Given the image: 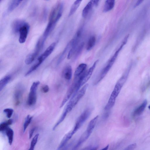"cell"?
<instances>
[{
	"label": "cell",
	"instance_id": "cell-1",
	"mask_svg": "<svg viewBox=\"0 0 150 150\" xmlns=\"http://www.w3.org/2000/svg\"><path fill=\"white\" fill-rule=\"evenodd\" d=\"M129 71V70L126 71L116 83L108 102L104 108V110L110 111L114 105L116 98L127 79Z\"/></svg>",
	"mask_w": 150,
	"mask_h": 150
},
{
	"label": "cell",
	"instance_id": "cell-2",
	"mask_svg": "<svg viewBox=\"0 0 150 150\" xmlns=\"http://www.w3.org/2000/svg\"><path fill=\"white\" fill-rule=\"evenodd\" d=\"M92 109L87 108L85 109L77 119L72 130L74 134L88 118L92 112Z\"/></svg>",
	"mask_w": 150,
	"mask_h": 150
},
{
	"label": "cell",
	"instance_id": "cell-3",
	"mask_svg": "<svg viewBox=\"0 0 150 150\" xmlns=\"http://www.w3.org/2000/svg\"><path fill=\"white\" fill-rule=\"evenodd\" d=\"M40 83L38 81H35L30 87L27 101L28 105L30 106L34 105L36 102L37 91Z\"/></svg>",
	"mask_w": 150,
	"mask_h": 150
},
{
	"label": "cell",
	"instance_id": "cell-4",
	"mask_svg": "<svg viewBox=\"0 0 150 150\" xmlns=\"http://www.w3.org/2000/svg\"><path fill=\"white\" fill-rule=\"evenodd\" d=\"M82 32V28L79 29L76 33L73 39L71 40V47L67 56L68 59H70L74 55L78 46V44L81 37Z\"/></svg>",
	"mask_w": 150,
	"mask_h": 150
},
{
	"label": "cell",
	"instance_id": "cell-5",
	"mask_svg": "<svg viewBox=\"0 0 150 150\" xmlns=\"http://www.w3.org/2000/svg\"><path fill=\"white\" fill-rule=\"evenodd\" d=\"M116 59L117 58L113 56L110 59L106 65L101 71L94 83L95 85L99 83L106 75L115 63Z\"/></svg>",
	"mask_w": 150,
	"mask_h": 150
},
{
	"label": "cell",
	"instance_id": "cell-6",
	"mask_svg": "<svg viewBox=\"0 0 150 150\" xmlns=\"http://www.w3.org/2000/svg\"><path fill=\"white\" fill-rule=\"evenodd\" d=\"M30 28L29 25L26 23L20 29L18 32L19 33L18 41L20 43H23L25 42Z\"/></svg>",
	"mask_w": 150,
	"mask_h": 150
},
{
	"label": "cell",
	"instance_id": "cell-7",
	"mask_svg": "<svg viewBox=\"0 0 150 150\" xmlns=\"http://www.w3.org/2000/svg\"><path fill=\"white\" fill-rule=\"evenodd\" d=\"M56 45L55 42L51 44L38 58L37 61L40 64L43 62L52 53Z\"/></svg>",
	"mask_w": 150,
	"mask_h": 150
},
{
	"label": "cell",
	"instance_id": "cell-8",
	"mask_svg": "<svg viewBox=\"0 0 150 150\" xmlns=\"http://www.w3.org/2000/svg\"><path fill=\"white\" fill-rule=\"evenodd\" d=\"M92 132L86 129L81 136L76 144L73 149V150H76L84 143L88 138Z\"/></svg>",
	"mask_w": 150,
	"mask_h": 150
},
{
	"label": "cell",
	"instance_id": "cell-9",
	"mask_svg": "<svg viewBox=\"0 0 150 150\" xmlns=\"http://www.w3.org/2000/svg\"><path fill=\"white\" fill-rule=\"evenodd\" d=\"M98 60L96 61L92 66L86 71L83 79L81 84V86L83 85L89 79L95 68Z\"/></svg>",
	"mask_w": 150,
	"mask_h": 150
},
{
	"label": "cell",
	"instance_id": "cell-10",
	"mask_svg": "<svg viewBox=\"0 0 150 150\" xmlns=\"http://www.w3.org/2000/svg\"><path fill=\"white\" fill-rule=\"evenodd\" d=\"M71 45L72 40H71L67 44L58 58L57 63V66L59 65L63 61L66 57L67 54L68 55L71 47Z\"/></svg>",
	"mask_w": 150,
	"mask_h": 150
},
{
	"label": "cell",
	"instance_id": "cell-11",
	"mask_svg": "<svg viewBox=\"0 0 150 150\" xmlns=\"http://www.w3.org/2000/svg\"><path fill=\"white\" fill-rule=\"evenodd\" d=\"M27 22L21 19H16L14 20L12 24V30L14 33L19 32L20 29Z\"/></svg>",
	"mask_w": 150,
	"mask_h": 150
},
{
	"label": "cell",
	"instance_id": "cell-12",
	"mask_svg": "<svg viewBox=\"0 0 150 150\" xmlns=\"http://www.w3.org/2000/svg\"><path fill=\"white\" fill-rule=\"evenodd\" d=\"M72 71L70 65H67L64 68L62 72L64 78L67 81H69L72 78Z\"/></svg>",
	"mask_w": 150,
	"mask_h": 150
},
{
	"label": "cell",
	"instance_id": "cell-13",
	"mask_svg": "<svg viewBox=\"0 0 150 150\" xmlns=\"http://www.w3.org/2000/svg\"><path fill=\"white\" fill-rule=\"evenodd\" d=\"M74 134L72 130L66 134L62 139L57 150H59L64 147Z\"/></svg>",
	"mask_w": 150,
	"mask_h": 150
},
{
	"label": "cell",
	"instance_id": "cell-14",
	"mask_svg": "<svg viewBox=\"0 0 150 150\" xmlns=\"http://www.w3.org/2000/svg\"><path fill=\"white\" fill-rule=\"evenodd\" d=\"M87 65L85 63L80 64L76 68L74 74V77H79L81 76L86 71Z\"/></svg>",
	"mask_w": 150,
	"mask_h": 150
},
{
	"label": "cell",
	"instance_id": "cell-15",
	"mask_svg": "<svg viewBox=\"0 0 150 150\" xmlns=\"http://www.w3.org/2000/svg\"><path fill=\"white\" fill-rule=\"evenodd\" d=\"M147 104V101L145 100L137 108L135 109L133 113L134 116L140 115L144 111Z\"/></svg>",
	"mask_w": 150,
	"mask_h": 150
},
{
	"label": "cell",
	"instance_id": "cell-16",
	"mask_svg": "<svg viewBox=\"0 0 150 150\" xmlns=\"http://www.w3.org/2000/svg\"><path fill=\"white\" fill-rule=\"evenodd\" d=\"M115 4V1L114 0L105 1L103 9V12H106L110 11L114 8Z\"/></svg>",
	"mask_w": 150,
	"mask_h": 150
},
{
	"label": "cell",
	"instance_id": "cell-17",
	"mask_svg": "<svg viewBox=\"0 0 150 150\" xmlns=\"http://www.w3.org/2000/svg\"><path fill=\"white\" fill-rule=\"evenodd\" d=\"M38 54L34 51L28 54L26 57L25 62L27 65L31 64L35 60Z\"/></svg>",
	"mask_w": 150,
	"mask_h": 150
},
{
	"label": "cell",
	"instance_id": "cell-18",
	"mask_svg": "<svg viewBox=\"0 0 150 150\" xmlns=\"http://www.w3.org/2000/svg\"><path fill=\"white\" fill-rule=\"evenodd\" d=\"M22 1L21 0H13L11 1L8 5L7 11L11 12L15 9Z\"/></svg>",
	"mask_w": 150,
	"mask_h": 150
},
{
	"label": "cell",
	"instance_id": "cell-19",
	"mask_svg": "<svg viewBox=\"0 0 150 150\" xmlns=\"http://www.w3.org/2000/svg\"><path fill=\"white\" fill-rule=\"evenodd\" d=\"M93 6L92 1H89L83 8L82 11V16L86 18L88 15Z\"/></svg>",
	"mask_w": 150,
	"mask_h": 150
},
{
	"label": "cell",
	"instance_id": "cell-20",
	"mask_svg": "<svg viewBox=\"0 0 150 150\" xmlns=\"http://www.w3.org/2000/svg\"><path fill=\"white\" fill-rule=\"evenodd\" d=\"M82 1H75L72 4L69 14V16H71L73 15L75 12L77 8L79 6Z\"/></svg>",
	"mask_w": 150,
	"mask_h": 150
},
{
	"label": "cell",
	"instance_id": "cell-21",
	"mask_svg": "<svg viewBox=\"0 0 150 150\" xmlns=\"http://www.w3.org/2000/svg\"><path fill=\"white\" fill-rule=\"evenodd\" d=\"M22 90L21 89H18L15 92L14 98L15 104L16 105H18L21 101V99L22 95Z\"/></svg>",
	"mask_w": 150,
	"mask_h": 150
},
{
	"label": "cell",
	"instance_id": "cell-22",
	"mask_svg": "<svg viewBox=\"0 0 150 150\" xmlns=\"http://www.w3.org/2000/svg\"><path fill=\"white\" fill-rule=\"evenodd\" d=\"M11 79L10 75H7L2 79L0 81V91H1L10 81Z\"/></svg>",
	"mask_w": 150,
	"mask_h": 150
},
{
	"label": "cell",
	"instance_id": "cell-23",
	"mask_svg": "<svg viewBox=\"0 0 150 150\" xmlns=\"http://www.w3.org/2000/svg\"><path fill=\"white\" fill-rule=\"evenodd\" d=\"M5 132L8 137V143L10 145H11L13 140V131L11 129L8 127L6 130Z\"/></svg>",
	"mask_w": 150,
	"mask_h": 150
},
{
	"label": "cell",
	"instance_id": "cell-24",
	"mask_svg": "<svg viewBox=\"0 0 150 150\" xmlns=\"http://www.w3.org/2000/svg\"><path fill=\"white\" fill-rule=\"evenodd\" d=\"M84 43L83 42L81 43L77 47L75 53L73 56V60H76L80 55L83 50Z\"/></svg>",
	"mask_w": 150,
	"mask_h": 150
},
{
	"label": "cell",
	"instance_id": "cell-25",
	"mask_svg": "<svg viewBox=\"0 0 150 150\" xmlns=\"http://www.w3.org/2000/svg\"><path fill=\"white\" fill-rule=\"evenodd\" d=\"M13 122V120L12 119H9L6 122L1 123L0 125V131L1 132L5 131L8 127V126L11 125Z\"/></svg>",
	"mask_w": 150,
	"mask_h": 150
},
{
	"label": "cell",
	"instance_id": "cell-26",
	"mask_svg": "<svg viewBox=\"0 0 150 150\" xmlns=\"http://www.w3.org/2000/svg\"><path fill=\"white\" fill-rule=\"evenodd\" d=\"M96 42V38L95 36H92L88 39L87 45L86 50H91L94 46Z\"/></svg>",
	"mask_w": 150,
	"mask_h": 150
},
{
	"label": "cell",
	"instance_id": "cell-27",
	"mask_svg": "<svg viewBox=\"0 0 150 150\" xmlns=\"http://www.w3.org/2000/svg\"><path fill=\"white\" fill-rule=\"evenodd\" d=\"M33 117L30 115H28L26 117L23 124V131L25 132L27 127L31 122Z\"/></svg>",
	"mask_w": 150,
	"mask_h": 150
},
{
	"label": "cell",
	"instance_id": "cell-28",
	"mask_svg": "<svg viewBox=\"0 0 150 150\" xmlns=\"http://www.w3.org/2000/svg\"><path fill=\"white\" fill-rule=\"evenodd\" d=\"M39 134H36L33 138L30 144V149L34 150V147L38 141Z\"/></svg>",
	"mask_w": 150,
	"mask_h": 150
},
{
	"label": "cell",
	"instance_id": "cell-29",
	"mask_svg": "<svg viewBox=\"0 0 150 150\" xmlns=\"http://www.w3.org/2000/svg\"><path fill=\"white\" fill-rule=\"evenodd\" d=\"M3 112L6 114L7 117L10 118L13 115V110L12 108H7L3 110Z\"/></svg>",
	"mask_w": 150,
	"mask_h": 150
},
{
	"label": "cell",
	"instance_id": "cell-30",
	"mask_svg": "<svg viewBox=\"0 0 150 150\" xmlns=\"http://www.w3.org/2000/svg\"><path fill=\"white\" fill-rule=\"evenodd\" d=\"M137 144L133 143L128 145L123 150H134L137 147Z\"/></svg>",
	"mask_w": 150,
	"mask_h": 150
},
{
	"label": "cell",
	"instance_id": "cell-31",
	"mask_svg": "<svg viewBox=\"0 0 150 150\" xmlns=\"http://www.w3.org/2000/svg\"><path fill=\"white\" fill-rule=\"evenodd\" d=\"M49 90V88L47 85H45L42 86L41 88L42 91L45 93L48 92Z\"/></svg>",
	"mask_w": 150,
	"mask_h": 150
},
{
	"label": "cell",
	"instance_id": "cell-32",
	"mask_svg": "<svg viewBox=\"0 0 150 150\" xmlns=\"http://www.w3.org/2000/svg\"><path fill=\"white\" fill-rule=\"evenodd\" d=\"M35 128H33V129H31V130L29 132V138L30 139L31 138L35 130Z\"/></svg>",
	"mask_w": 150,
	"mask_h": 150
},
{
	"label": "cell",
	"instance_id": "cell-33",
	"mask_svg": "<svg viewBox=\"0 0 150 150\" xmlns=\"http://www.w3.org/2000/svg\"><path fill=\"white\" fill-rule=\"evenodd\" d=\"M99 0H93L92 1L93 5L96 6L98 4Z\"/></svg>",
	"mask_w": 150,
	"mask_h": 150
},
{
	"label": "cell",
	"instance_id": "cell-34",
	"mask_svg": "<svg viewBox=\"0 0 150 150\" xmlns=\"http://www.w3.org/2000/svg\"><path fill=\"white\" fill-rule=\"evenodd\" d=\"M143 1L142 0H138V1L136 4H135L134 7H136L139 5L140 4H141L142 2Z\"/></svg>",
	"mask_w": 150,
	"mask_h": 150
},
{
	"label": "cell",
	"instance_id": "cell-35",
	"mask_svg": "<svg viewBox=\"0 0 150 150\" xmlns=\"http://www.w3.org/2000/svg\"><path fill=\"white\" fill-rule=\"evenodd\" d=\"M97 148V147H89L87 150H96Z\"/></svg>",
	"mask_w": 150,
	"mask_h": 150
},
{
	"label": "cell",
	"instance_id": "cell-36",
	"mask_svg": "<svg viewBox=\"0 0 150 150\" xmlns=\"http://www.w3.org/2000/svg\"><path fill=\"white\" fill-rule=\"evenodd\" d=\"M109 147V145H107L106 146H105V147L103 148L102 149H101L100 150H108V149Z\"/></svg>",
	"mask_w": 150,
	"mask_h": 150
},
{
	"label": "cell",
	"instance_id": "cell-37",
	"mask_svg": "<svg viewBox=\"0 0 150 150\" xmlns=\"http://www.w3.org/2000/svg\"><path fill=\"white\" fill-rule=\"evenodd\" d=\"M148 108L150 109V105H149L148 106Z\"/></svg>",
	"mask_w": 150,
	"mask_h": 150
}]
</instances>
